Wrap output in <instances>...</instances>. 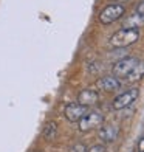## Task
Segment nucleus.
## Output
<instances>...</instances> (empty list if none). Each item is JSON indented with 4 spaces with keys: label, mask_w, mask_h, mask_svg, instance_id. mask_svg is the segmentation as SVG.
<instances>
[{
    "label": "nucleus",
    "mask_w": 144,
    "mask_h": 152,
    "mask_svg": "<svg viewBox=\"0 0 144 152\" xmlns=\"http://www.w3.org/2000/svg\"><path fill=\"white\" fill-rule=\"evenodd\" d=\"M138 39H140L138 28H121L110 37L108 45L115 48V50H121V48H127L130 45H133Z\"/></svg>",
    "instance_id": "f257e3e1"
},
{
    "label": "nucleus",
    "mask_w": 144,
    "mask_h": 152,
    "mask_svg": "<svg viewBox=\"0 0 144 152\" xmlns=\"http://www.w3.org/2000/svg\"><path fill=\"white\" fill-rule=\"evenodd\" d=\"M124 12H126V8L121 3H110L99 12V23L110 25L116 22L118 19H121Z\"/></svg>",
    "instance_id": "f03ea898"
},
{
    "label": "nucleus",
    "mask_w": 144,
    "mask_h": 152,
    "mask_svg": "<svg viewBox=\"0 0 144 152\" xmlns=\"http://www.w3.org/2000/svg\"><path fill=\"white\" fill-rule=\"evenodd\" d=\"M102 124H104V115L96 110H88V113L78 123V126L81 132H90V130L99 129Z\"/></svg>",
    "instance_id": "7ed1b4c3"
},
{
    "label": "nucleus",
    "mask_w": 144,
    "mask_h": 152,
    "mask_svg": "<svg viewBox=\"0 0 144 152\" xmlns=\"http://www.w3.org/2000/svg\"><path fill=\"white\" fill-rule=\"evenodd\" d=\"M138 62H140V59L136 56H127V58L119 59L118 62H115V64H113V68H112L113 76H115V78H118V79H124L126 76L132 72V68L138 64Z\"/></svg>",
    "instance_id": "20e7f679"
},
{
    "label": "nucleus",
    "mask_w": 144,
    "mask_h": 152,
    "mask_svg": "<svg viewBox=\"0 0 144 152\" xmlns=\"http://www.w3.org/2000/svg\"><path fill=\"white\" fill-rule=\"evenodd\" d=\"M140 96V88H129V90L119 93L112 102V107L115 110H122V109H127L129 106H132L133 102L138 99Z\"/></svg>",
    "instance_id": "39448f33"
},
{
    "label": "nucleus",
    "mask_w": 144,
    "mask_h": 152,
    "mask_svg": "<svg viewBox=\"0 0 144 152\" xmlns=\"http://www.w3.org/2000/svg\"><path fill=\"white\" fill-rule=\"evenodd\" d=\"M87 113H88V107L81 106L79 102H70V104H67L65 109H64L65 118L71 123H79Z\"/></svg>",
    "instance_id": "423d86ee"
},
{
    "label": "nucleus",
    "mask_w": 144,
    "mask_h": 152,
    "mask_svg": "<svg viewBox=\"0 0 144 152\" xmlns=\"http://www.w3.org/2000/svg\"><path fill=\"white\" fill-rule=\"evenodd\" d=\"M96 87L102 92H115L121 87V81L118 78H115L113 75L108 76H102L101 79L96 81Z\"/></svg>",
    "instance_id": "0eeeda50"
},
{
    "label": "nucleus",
    "mask_w": 144,
    "mask_h": 152,
    "mask_svg": "<svg viewBox=\"0 0 144 152\" xmlns=\"http://www.w3.org/2000/svg\"><path fill=\"white\" fill-rule=\"evenodd\" d=\"M118 126H115V124H102V126L98 129V137L101 141L104 143H112L116 140V137H118Z\"/></svg>",
    "instance_id": "6e6552de"
},
{
    "label": "nucleus",
    "mask_w": 144,
    "mask_h": 152,
    "mask_svg": "<svg viewBox=\"0 0 144 152\" xmlns=\"http://www.w3.org/2000/svg\"><path fill=\"white\" fill-rule=\"evenodd\" d=\"M78 102H79L81 106L90 109V107L96 106V104L99 102V95H98V92L87 88V90H82V92L78 95Z\"/></svg>",
    "instance_id": "1a4fd4ad"
},
{
    "label": "nucleus",
    "mask_w": 144,
    "mask_h": 152,
    "mask_svg": "<svg viewBox=\"0 0 144 152\" xmlns=\"http://www.w3.org/2000/svg\"><path fill=\"white\" fill-rule=\"evenodd\" d=\"M143 78H144V61H140L138 64L132 68V72H130L126 78H124V81L129 82V84H132V82L141 81Z\"/></svg>",
    "instance_id": "9d476101"
},
{
    "label": "nucleus",
    "mask_w": 144,
    "mask_h": 152,
    "mask_svg": "<svg viewBox=\"0 0 144 152\" xmlns=\"http://www.w3.org/2000/svg\"><path fill=\"white\" fill-rule=\"evenodd\" d=\"M57 130H59V126H57L56 121H48L42 129V137L47 141H51V140H54V137L57 135Z\"/></svg>",
    "instance_id": "9b49d317"
},
{
    "label": "nucleus",
    "mask_w": 144,
    "mask_h": 152,
    "mask_svg": "<svg viewBox=\"0 0 144 152\" xmlns=\"http://www.w3.org/2000/svg\"><path fill=\"white\" fill-rule=\"evenodd\" d=\"M144 23V17H141L140 14H135L133 16H130L127 19V22L124 23V28H138L140 30V26Z\"/></svg>",
    "instance_id": "f8f14e48"
},
{
    "label": "nucleus",
    "mask_w": 144,
    "mask_h": 152,
    "mask_svg": "<svg viewBox=\"0 0 144 152\" xmlns=\"http://www.w3.org/2000/svg\"><path fill=\"white\" fill-rule=\"evenodd\" d=\"M87 152H107V148L104 146V144H95V146L88 148Z\"/></svg>",
    "instance_id": "ddd939ff"
},
{
    "label": "nucleus",
    "mask_w": 144,
    "mask_h": 152,
    "mask_svg": "<svg viewBox=\"0 0 144 152\" xmlns=\"http://www.w3.org/2000/svg\"><path fill=\"white\" fill-rule=\"evenodd\" d=\"M70 152H87V149H85V146L82 143H76L74 146L70 149Z\"/></svg>",
    "instance_id": "4468645a"
},
{
    "label": "nucleus",
    "mask_w": 144,
    "mask_h": 152,
    "mask_svg": "<svg viewBox=\"0 0 144 152\" xmlns=\"http://www.w3.org/2000/svg\"><path fill=\"white\" fill-rule=\"evenodd\" d=\"M136 14H140L141 17H144V0L140 2L138 6H136Z\"/></svg>",
    "instance_id": "2eb2a0df"
},
{
    "label": "nucleus",
    "mask_w": 144,
    "mask_h": 152,
    "mask_svg": "<svg viewBox=\"0 0 144 152\" xmlns=\"http://www.w3.org/2000/svg\"><path fill=\"white\" fill-rule=\"evenodd\" d=\"M136 152H144V137H141V138H140L138 146H136Z\"/></svg>",
    "instance_id": "dca6fc26"
},
{
    "label": "nucleus",
    "mask_w": 144,
    "mask_h": 152,
    "mask_svg": "<svg viewBox=\"0 0 144 152\" xmlns=\"http://www.w3.org/2000/svg\"><path fill=\"white\" fill-rule=\"evenodd\" d=\"M113 2H116V3H122V2H126V0H113Z\"/></svg>",
    "instance_id": "f3484780"
}]
</instances>
